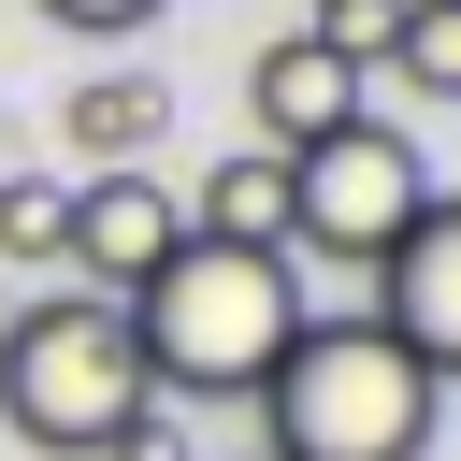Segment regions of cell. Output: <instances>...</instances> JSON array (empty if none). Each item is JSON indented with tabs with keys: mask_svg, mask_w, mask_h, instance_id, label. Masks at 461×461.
<instances>
[{
	"mask_svg": "<svg viewBox=\"0 0 461 461\" xmlns=\"http://www.w3.org/2000/svg\"><path fill=\"white\" fill-rule=\"evenodd\" d=\"M303 331V274L288 245H173L144 288H130V346H144V389L158 403H259V375L288 360Z\"/></svg>",
	"mask_w": 461,
	"mask_h": 461,
	"instance_id": "obj_1",
	"label": "cell"
},
{
	"mask_svg": "<svg viewBox=\"0 0 461 461\" xmlns=\"http://www.w3.org/2000/svg\"><path fill=\"white\" fill-rule=\"evenodd\" d=\"M432 418H447V389L389 346V317H375V303L303 317V331H288V360L259 375V461H418V447H432Z\"/></svg>",
	"mask_w": 461,
	"mask_h": 461,
	"instance_id": "obj_2",
	"label": "cell"
},
{
	"mask_svg": "<svg viewBox=\"0 0 461 461\" xmlns=\"http://www.w3.org/2000/svg\"><path fill=\"white\" fill-rule=\"evenodd\" d=\"M158 403L144 389V346H130V303H86V288H43L0 317V418L58 461H101L115 418Z\"/></svg>",
	"mask_w": 461,
	"mask_h": 461,
	"instance_id": "obj_3",
	"label": "cell"
},
{
	"mask_svg": "<svg viewBox=\"0 0 461 461\" xmlns=\"http://www.w3.org/2000/svg\"><path fill=\"white\" fill-rule=\"evenodd\" d=\"M418 202H432V158H418L403 115H346V130H317V144L288 158V245H303V259L375 274V259L418 230Z\"/></svg>",
	"mask_w": 461,
	"mask_h": 461,
	"instance_id": "obj_4",
	"label": "cell"
},
{
	"mask_svg": "<svg viewBox=\"0 0 461 461\" xmlns=\"http://www.w3.org/2000/svg\"><path fill=\"white\" fill-rule=\"evenodd\" d=\"M173 245H187V202H173V187H158V173L130 158V173H86V187H72L58 274H72L86 303H130V288H144V274H158Z\"/></svg>",
	"mask_w": 461,
	"mask_h": 461,
	"instance_id": "obj_5",
	"label": "cell"
},
{
	"mask_svg": "<svg viewBox=\"0 0 461 461\" xmlns=\"http://www.w3.org/2000/svg\"><path fill=\"white\" fill-rule=\"evenodd\" d=\"M375 317H389V346H403L432 389H461V202H447V187H432L418 230L375 259Z\"/></svg>",
	"mask_w": 461,
	"mask_h": 461,
	"instance_id": "obj_6",
	"label": "cell"
},
{
	"mask_svg": "<svg viewBox=\"0 0 461 461\" xmlns=\"http://www.w3.org/2000/svg\"><path fill=\"white\" fill-rule=\"evenodd\" d=\"M360 115V72L317 43V29H288V43H259L245 58V144H274V158H303L317 130H346Z\"/></svg>",
	"mask_w": 461,
	"mask_h": 461,
	"instance_id": "obj_7",
	"label": "cell"
},
{
	"mask_svg": "<svg viewBox=\"0 0 461 461\" xmlns=\"http://www.w3.org/2000/svg\"><path fill=\"white\" fill-rule=\"evenodd\" d=\"M158 130H173V86H158L144 58H130V72H86V86L58 101V144H72L86 173H130V158H144Z\"/></svg>",
	"mask_w": 461,
	"mask_h": 461,
	"instance_id": "obj_8",
	"label": "cell"
},
{
	"mask_svg": "<svg viewBox=\"0 0 461 461\" xmlns=\"http://www.w3.org/2000/svg\"><path fill=\"white\" fill-rule=\"evenodd\" d=\"M173 202H187L202 245H288V158H274V144H230V158H216L202 187H173Z\"/></svg>",
	"mask_w": 461,
	"mask_h": 461,
	"instance_id": "obj_9",
	"label": "cell"
},
{
	"mask_svg": "<svg viewBox=\"0 0 461 461\" xmlns=\"http://www.w3.org/2000/svg\"><path fill=\"white\" fill-rule=\"evenodd\" d=\"M58 230H72V187L58 173H0V274H58Z\"/></svg>",
	"mask_w": 461,
	"mask_h": 461,
	"instance_id": "obj_10",
	"label": "cell"
},
{
	"mask_svg": "<svg viewBox=\"0 0 461 461\" xmlns=\"http://www.w3.org/2000/svg\"><path fill=\"white\" fill-rule=\"evenodd\" d=\"M389 72H403L418 101H461V0H403V29H389Z\"/></svg>",
	"mask_w": 461,
	"mask_h": 461,
	"instance_id": "obj_11",
	"label": "cell"
},
{
	"mask_svg": "<svg viewBox=\"0 0 461 461\" xmlns=\"http://www.w3.org/2000/svg\"><path fill=\"white\" fill-rule=\"evenodd\" d=\"M303 29H317V43L346 58V72H389V29H403V0H317Z\"/></svg>",
	"mask_w": 461,
	"mask_h": 461,
	"instance_id": "obj_12",
	"label": "cell"
},
{
	"mask_svg": "<svg viewBox=\"0 0 461 461\" xmlns=\"http://www.w3.org/2000/svg\"><path fill=\"white\" fill-rule=\"evenodd\" d=\"M101 461H202V447H187V403H130Z\"/></svg>",
	"mask_w": 461,
	"mask_h": 461,
	"instance_id": "obj_13",
	"label": "cell"
},
{
	"mask_svg": "<svg viewBox=\"0 0 461 461\" xmlns=\"http://www.w3.org/2000/svg\"><path fill=\"white\" fill-rule=\"evenodd\" d=\"M43 14H58L72 43H130V29H158L173 0H43Z\"/></svg>",
	"mask_w": 461,
	"mask_h": 461,
	"instance_id": "obj_14",
	"label": "cell"
}]
</instances>
